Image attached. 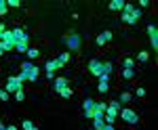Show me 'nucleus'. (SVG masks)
Listing matches in <instances>:
<instances>
[{
    "instance_id": "obj_34",
    "label": "nucleus",
    "mask_w": 158,
    "mask_h": 130,
    "mask_svg": "<svg viewBox=\"0 0 158 130\" xmlns=\"http://www.w3.org/2000/svg\"><path fill=\"white\" fill-rule=\"evenodd\" d=\"M0 130H6V126H4V124H0Z\"/></svg>"
},
{
    "instance_id": "obj_15",
    "label": "nucleus",
    "mask_w": 158,
    "mask_h": 130,
    "mask_svg": "<svg viewBox=\"0 0 158 130\" xmlns=\"http://www.w3.org/2000/svg\"><path fill=\"white\" fill-rule=\"evenodd\" d=\"M122 67H124V69H133V67H135V59L127 57V59L122 61Z\"/></svg>"
},
{
    "instance_id": "obj_6",
    "label": "nucleus",
    "mask_w": 158,
    "mask_h": 130,
    "mask_svg": "<svg viewBox=\"0 0 158 130\" xmlns=\"http://www.w3.org/2000/svg\"><path fill=\"white\" fill-rule=\"evenodd\" d=\"M148 36H150V42H152V50H158V27L154 23L148 25Z\"/></svg>"
},
{
    "instance_id": "obj_30",
    "label": "nucleus",
    "mask_w": 158,
    "mask_h": 130,
    "mask_svg": "<svg viewBox=\"0 0 158 130\" xmlns=\"http://www.w3.org/2000/svg\"><path fill=\"white\" fill-rule=\"evenodd\" d=\"M141 15H143V13L139 11V9H135V11H133V15H131V17H135V19L139 21V19H141Z\"/></svg>"
},
{
    "instance_id": "obj_16",
    "label": "nucleus",
    "mask_w": 158,
    "mask_h": 130,
    "mask_svg": "<svg viewBox=\"0 0 158 130\" xmlns=\"http://www.w3.org/2000/svg\"><path fill=\"white\" fill-rule=\"evenodd\" d=\"M120 19L124 21V23H131V25H135V23H137V19H135V17H131V15H124V13L120 15Z\"/></svg>"
},
{
    "instance_id": "obj_32",
    "label": "nucleus",
    "mask_w": 158,
    "mask_h": 130,
    "mask_svg": "<svg viewBox=\"0 0 158 130\" xmlns=\"http://www.w3.org/2000/svg\"><path fill=\"white\" fill-rule=\"evenodd\" d=\"M101 130H116V128H114L112 124H103V128H101Z\"/></svg>"
},
{
    "instance_id": "obj_8",
    "label": "nucleus",
    "mask_w": 158,
    "mask_h": 130,
    "mask_svg": "<svg viewBox=\"0 0 158 130\" xmlns=\"http://www.w3.org/2000/svg\"><path fill=\"white\" fill-rule=\"evenodd\" d=\"M11 32H13V40H15V44H19V42H25V44H27V42H30V36L25 34L21 27H15V30H11Z\"/></svg>"
},
{
    "instance_id": "obj_12",
    "label": "nucleus",
    "mask_w": 158,
    "mask_h": 130,
    "mask_svg": "<svg viewBox=\"0 0 158 130\" xmlns=\"http://www.w3.org/2000/svg\"><path fill=\"white\" fill-rule=\"evenodd\" d=\"M108 80H110V76H101V78H99V93H101V95H103V93H108V88H110V84H108Z\"/></svg>"
},
{
    "instance_id": "obj_3",
    "label": "nucleus",
    "mask_w": 158,
    "mask_h": 130,
    "mask_svg": "<svg viewBox=\"0 0 158 130\" xmlns=\"http://www.w3.org/2000/svg\"><path fill=\"white\" fill-rule=\"evenodd\" d=\"M63 44L70 48V50H78V48H80V36H78V34L63 36Z\"/></svg>"
},
{
    "instance_id": "obj_24",
    "label": "nucleus",
    "mask_w": 158,
    "mask_h": 130,
    "mask_svg": "<svg viewBox=\"0 0 158 130\" xmlns=\"http://www.w3.org/2000/svg\"><path fill=\"white\" fill-rule=\"evenodd\" d=\"M59 97H63V99H70V97H72V88H70V86H68V88H63V90L59 93Z\"/></svg>"
},
{
    "instance_id": "obj_19",
    "label": "nucleus",
    "mask_w": 158,
    "mask_h": 130,
    "mask_svg": "<svg viewBox=\"0 0 158 130\" xmlns=\"http://www.w3.org/2000/svg\"><path fill=\"white\" fill-rule=\"evenodd\" d=\"M25 55H27L30 59H36L38 55H40V50H38V48H27V50H25Z\"/></svg>"
},
{
    "instance_id": "obj_31",
    "label": "nucleus",
    "mask_w": 158,
    "mask_h": 130,
    "mask_svg": "<svg viewBox=\"0 0 158 130\" xmlns=\"http://www.w3.org/2000/svg\"><path fill=\"white\" fill-rule=\"evenodd\" d=\"M135 95H137V97H143V95H146V88H137V93H135Z\"/></svg>"
},
{
    "instance_id": "obj_9",
    "label": "nucleus",
    "mask_w": 158,
    "mask_h": 130,
    "mask_svg": "<svg viewBox=\"0 0 158 130\" xmlns=\"http://www.w3.org/2000/svg\"><path fill=\"white\" fill-rule=\"evenodd\" d=\"M93 109H95V101L93 99H86L85 105H82V111H85V118L93 120Z\"/></svg>"
},
{
    "instance_id": "obj_11",
    "label": "nucleus",
    "mask_w": 158,
    "mask_h": 130,
    "mask_svg": "<svg viewBox=\"0 0 158 130\" xmlns=\"http://www.w3.org/2000/svg\"><path fill=\"white\" fill-rule=\"evenodd\" d=\"M112 32H110V30H106V32H103V34H99L97 36V40H95V42H97V46H103V44H106V42H110V40H112Z\"/></svg>"
},
{
    "instance_id": "obj_33",
    "label": "nucleus",
    "mask_w": 158,
    "mask_h": 130,
    "mask_svg": "<svg viewBox=\"0 0 158 130\" xmlns=\"http://www.w3.org/2000/svg\"><path fill=\"white\" fill-rule=\"evenodd\" d=\"M6 130H17V126H6Z\"/></svg>"
},
{
    "instance_id": "obj_7",
    "label": "nucleus",
    "mask_w": 158,
    "mask_h": 130,
    "mask_svg": "<svg viewBox=\"0 0 158 130\" xmlns=\"http://www.w3.org/2000/svg\"><path fill=\"white\" fill-rule=\"evenodd\" d=\"M59 67H63V65H61L57 59H49L47 63H44V69H47V78H49V80H55V78H53V71L59 69Z\"/></svg>"
},
{
    "instance_id": "obj_20",
    "label": "nucleus",
    "mask_w": 158,
    "mask_h": 130,
    "mask_svg": "<svg viewBox=\"0 0 158 130\" xmlns=\"http://www.w3.org/2000/svg\"><path fill=\"white\" fill-rule=\"evenodd\" d=\"M21 128H23V130H38L36 126H34V122H30V120H23V124H21Z\"/></svg>"
},
{
    "instance_id": "obj_14",
    "label": "nucleus",
    "mask_w": 158,
    "mask_h": 130,
    "mask_svg": "<svg viewBox=\"0 0 158 130\" xmlns=\"http://www.w3.org/2000/svg\"><path fill=\"white\" fill-rule=\"evenodd\" d=\"M110 9H112V11H122V9H124V2H122V0H112V2H110Z\"/></svg>"
},
{
    "instance_id": "obj_17",
    "label": "nucleus",
    "mask_w": 158,
    "mask_h": 130,
    "mask_svg": "<svg viewBox=\"0 0 158 130\" xmlns=\"http://www.w3.org/2000/svg\"><path fill=\"white\" fill-rule=\"evenodd\" d=\"M57 61H59L61 65H65V63H70V53H61L59 57H57Z\"/></svg>"
},
{
    "instance_id": "obj_13",
    "label": "nucleus",
    "mask_w": 158,
    "mask_h": 130,
    "mask_svg": "<svg viewBox=\"0 0 158 130\" xmlns=\"http://www.w3.org/2000/svg\"><path fill=\"white\" fill-rule=\"evenodd\" d=\"M63 88H68V78H55V90L61 93Z\"/></svg>"
},
{
    "instance_id": "obj_35",
    "label": "nucleus",
    "mask_w": 158,
    "mask_h": 130,
    "mask_svg": "<svg viewBox=\"0 0 158 130\" xmlns=\"http://www.w3.org/2000/svg\"><path fill=\"white\" fill-rule=\"evenodd\" d=\"M2 55H4V50H2V46H0V57H2Z\"/></svg>"
},
{
    "instance_id": "obj_18",
    "label": "nucleus",
    "mask_w": 158,
    "mask_h": 130,
    "mask_svg": "<svg viewBox=\"0 0 158 130\" xmlns=\"http://www.w3.org/2000/svg\"><path fill=\"white\" fill-rule=\"evenodd\" d=\"M122 78H124V80H133L135 78V69H122Z\"/></svg>"
},
{
    "instance_id": "obj_25",
    "label": "nucleus",
    "mask_w": 158,
    "mask_h": 130,
    "mask_svg": "<svg viewBox=\"0 0 158 130\" xmlns=\"http://www.w3.org/2000/svg\"><path fill=\"white\" fill-rule=\"evenodd\" d=\"M13 97H15V99H17L19 103H21V101H25V93H23V90H17V93H15Z\"/></svg>"
},
{
    "instance_id": "obj_21",
    "label": "nucleus",
    "mask_w": 158,
    "mask_h": 130,
    "mask_svg": "<svg viewBox=\"0 0 158 130\" xmlns=\"http://www.w3.org/2000/svg\"><path fill=\"white\" fill-rule=\"evenodd\" d=\"M133 101V95L131 93H122L120 95V103H131Z\"/></svg>"
},
{
    "instance_id": "obj_23",
    "label": "nucleus",
    "mask_w": 158,
    "mask_h": 130,
    "mask_svg": "<svg viewBox=\"0 0 158 130\" xmlns=\"http://www.w3.org/2000/svg\"><path fill=\"white\" fill-rule=\"evenodd\" d=\"M148 59H150V55H148L146 50H141V53H139V55H137V61H139V63H146Z\"/></svg>"
},
{
    "instance_id": "obj_22",
    "label": "nucleus",
    "mask_w": 158,
    "mask_h": 130,
    "mask_svg": "<svg viewBox=\"0 0 158 130\" xmlns=\"http://www.w3.org/2000/svg\"><path fill=\"white\" fill-rule=\"evenodd\" d=\"M103 124H106V122H103V118H101V120L95 118V120H93V128H95V130H101V128H103Z\"/></svg>"
},
{
    "instance_id": "obj_1",
    "label": "nucleus",
    "mask_w": 158,
    "mask_h": 130,
    "mask_svg": "<svg viewBox=\"0 0 158 130\" xmlns=\"http://www.w3.org/2000/svg\"><path fill=\"white\" fill-rule=\"evenodd\" d=\"M112 69H114L112 63H101V61H97V59L89 61V71H91L93 76H97V78H101V76H110Z\"/></svg>"
},
{
    "instance_id": "obj_2",
    "label": "nucleus",
    "mask_w": 158,
    "mask_h": 130,
    "mask_svg": "<svg viewBox=\"0 0 158 130\" xmlns=\"http://www.w3.org/2000/svg\"><path fill=\"white\" fill-rule=\"evenodd\" d=\"M21 71L27 76V82H36L38 76H40V69H38L34 63H30V61H23L21 63Z\"/></svg>"
},
{
    "instance_id": "obj_10",
    "label": "nucleus",
    "mask_w": 158,
    "mask_h": 130,
    "mask_svg": "<svg viewBox=\"0 0 158 130\" xmlns=\"http://www.w3.org/2000/svg\"><path fill=\"white\" fill-rule=\"evenodd\" d=\"M106 109H108V105L106 103H95V109H93V120L95 118H103V113H106Z\"/></svg>"
},
{
    "instance_id": "obj_4",
    "label": "nucleus",
    "mask_w": 158,
    "mask_h": 130,
    "mask_svg": "<svg viewBox=\"0 0 158 130\" xmlns=\"http://www.w3.org/2000/svg\"><path fill=\"white\" fill-rule=\"evenodd\" d=\"M120 118L127 122V124H131V126H135L137 122H139V116L135 113L133 109H129V107H124V109H120Z\"/></svg>"
},
{
    "instance_id": "obj_26",
    "label": "nucleus",
    "mask_w": 158,
    "mask_h": 130,
    "mask_svg": "<svg viewBox=\"0 0 158 130\" xmlns=\"http://www.w3.org/2000/svg\"><path fill=\"white\" fill-rule=\"evenodd\" d=\"M9 6H6V0H0V15H6Z\"/></svg>"
},
{
    "instance_id": "obj_29",
    "label": "nucleus",
    "mask_w": 158,
    "mask_h": 130,
    "mask_svg": "<svg viewBox=\"0 0 158 130\" xmlns=\"http://www.w3.org/2000/svg\"><path fill=\"white\" fill-rule=\"evenodd\" d=\"M11 97H9V93L6 90H0V101H9Z\"/></svg>"
},
{
    "instance_id": "obj_28",
    "label": "nucleus",
    "mask_w": 158,
    "mask_h": 130,
    "mask_svg": "<svg viewBox=\"0 0 158 130\" xmlns=\"http://www.w3.org/2000/svg\"><path fill=\"white\" fill-rule=\"evenodd\" d=\"M6 6H13V9H17V6H21V2H19V0H6Z\"/></svg>"
},
{
    "instance_id": "obj_27",
    "label": "nucleus",
    "mask_w": 158,
    "mask_h": 130,
    "mask_svg": "<svg viewBox=\"0 0 158 130\" xmlns=\"http://www.w3.org/2000/svg\"><path fill=\"white\" fill-rule=\"evenodd\" d=\"M15 48H17V53H25L27 50V44L25 42H19V44H15Z\"/></svg>"
},
{
    "instance_id": "obj_5",
    "label": "nucleus",
    "mask_w": 158,
    "mask_h": 130,
    "mask_svg": "<svg viewBox=\"0 0 158 130\" xmlns=\"http://www.w3.org/2000/svg\"><path fill=\"white\" fill-rule=\"evenodd\" d=\"M6 93H17V90H23V84L17 80V76H11V78H6V88H4Z\"/></svg>"
}]
</instances>
